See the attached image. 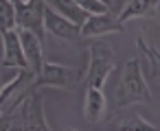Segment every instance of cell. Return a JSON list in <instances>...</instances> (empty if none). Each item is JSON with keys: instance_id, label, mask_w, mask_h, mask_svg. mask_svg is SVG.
<instances>
[{"instance_id": "cell-1", "label": "cell", "mask_w": 160, "mask_h": 131, "mask_svg": "<svg viewBox=\"0 0 160 131\" xmlns=\"http://www.w3.org/2000/svg\"><path fill=\"white\" fill-rule=\"evenodd\" d=\"M147 103H151V90L147 85L142 63L136 57L129 59L121 70V79L114 90L112 109H129L134 105H147Z\"/></svg>"}, {"instance_id": "cell-2", "label": "cell", "mask_w": 160, "mask_h": 131, "mask_svg": "<svg viewBox=\"0 0 160 131\" xmlns=\"http://www.w3.org/2000/svg\"><path fill=\"white\" fill-rule=\"evenodd\" d=\"M88 55H90V63L86 72V87L103 90L108 77L116 70V55L112 46L101 40H94L88 44Z\"/></svg>"}, {"instance_id": "cell-3", "label": "cell", "mask_w": 160, "mask_h": 131, "mask_svg": "<svg viewBox=\"0 0 160 131\" xmlns=\"http://www.w3.org/2000/svg\"><path fill=\"white\" fill-rule=\"evenodd\" d=\"M81 81V70L75 66L44 61L40 74H35V87H57V90H75Z\"/></svg>"}, {"instance_id": "cell-4", "label": "cell", "mask_w": 160, "mask_h": 131, "mask_svg": "<svg viewBox=\"0 0 160 131\" xmlns=\"http://www.w3.org/2000/svg\"><path fill=\"white\" fill-rule=\"evenodd\" d=\"M44 29L62 42H81V26H77L75 22H70L64 16H59L48 5L44 7Z\"/></svg>"}, {"instance_id": "cell-5", "label": "cell", "mask_w": 160, "mask_h": 131, "mask_svg": "<svg viewBox=\"0 0 160 131\" xmlns=\"http://www.w3.org/2000/svg\"><path fill=\"white\" fill-rule=\"evenodd\" d=\"M125 24L114 13H94L81 24V40H94L108 33H123Z\"/></svg>"}, {"instance_id": "cell-6", "label": "cell", "mask_w": 160, "mask_h": 131, "mask_svg": "<svg viewBox=\"0 0 160 131\" xmlns=\"http://www.w3.org/2000/svg\"><path fill=\"white\" fill-rule=\"evenodd\" d=\"M44 0H35L33 5L18 9L16 11V26L20 29H29L31 33H35L40 37V42H46V29H44Z\"/></svg>"}, {"instance_id": "cell-7", "label": "cell", "mask_w": 160, "mask_h": 131, "mask_svg": "<svg viewBox=\"0 0 160 131\" xmlns=\"http://www.w3.org/2000/svg\"><path fill=\"white\" fill-rule=\"evenodd\" d=\"M16 29H18V35H20V44H22L24 59L29 63V70L33 74H40V70L44 66V44L29 29H20V26H16Z\"/></svg>"}, {"instance_id": "cell-8", "label": "cell", "mask_w": 160, "mask_h": 131, "mask_svg": "<svg viewBox=\"0 0 160 131\" xmlns=\"http://www.w3.org/2000/svg\"><path fill=\"white\" fill-rule=\"evenodd\" d=\"M105 129L108 131H158L140 114L127 111V109H112V116Z\"/></svg>"}, {"instance_id": "cell-9", "label": "cell", "mask_w": 160, "mask_h": 131, "mask_svg": "<svg viewBox=\"0 0 160 131\" xmlns=\"http://www.w3.org/2000/svg\"><path fill=\"white\" fill-rule=\"evenodd\" d=\"M0 40H2V66L18 68V70H29V63L24 59V53H22L18 29H11L7 33H2Z\"/></svg>"}, {"instance_id": "cell-10", "label": "cell", "mask_w": 160, "mask_h": 131, "mask_svg": "<svg viewBox=\"0 0 160 131\" xmlns=\"http://www.w3.org/2000/svg\"><path fill=\"white\" fill-rule=\"evenodd\" d=\"M158 9H160V0H129L116 18L125 24L127 20H136V18H153Z\"/></svg>"}, {"instance_id": "cell-11", "label": "cell", "mask_w": 160, "mask_h": 131, "mask_svg": "<svg viewBox=\"0 0 160 131\" xmlns=\"http://www.w3.org/2000/svg\"><path fill=\"white\" fill-rule=\"evenodd\" d=\"M105 96L103 90L97 87H86L83 92V118L88 122H99L105 114Z\"/></svg>"}, {"instance_id": "cell-12", "label": "cell", "mask_w": 160, "mask_h": 131, "mask_svg": "<svg viewBox=\"0 0 160 131\" xmlns=\"http://www.w3.org/2000/svg\"><path fill=\"white\" fill-rule=\"evenodd\" d=\"M44 2L51 7V9H55L59 16H64V18H68L70 22H75L77 26H81L86 20H88V16L90 13H86L75 0H44Z\"/></svg>"}, {"instance_id": "cell-13", "label": "cell", "mask_w": 160, "mask_h": 131, "mask_svg": "<svg viewBox=\"0 0 160 131\" xmlns=\"http://www.w3.org/2000/svg\"><path fill=\"white\" fill-rule=\"evenodd\" d=\"M136 46H138V48H140V53L151 61V77H153V79H160V50H158L156 46L147 44L142 35H138Z\"/></svg>"}, {"instance_id": "cell-14", "label": "cell", "mask_w": 160, "mask_h": 131, "mask_svg": "<svg viewBox=\"0 0 160 131\" xmlns=\"http://www.w3.org/2000/svg\"><path fill=\"white\" fill-rule=\"evenodd\" d=\"M16 29V7L11 0H0V35Z\"/></svg>"}, {"instance_id": "cell-15", "label": "cell", "mask_w": 160, "mask_h": 131, "mask_svg": "<svg viewBox=\"0 0 160 131\" xmlns=\"http://www.w3.org/2000/svg\"><path fill=\"white\" fill-rule=\"evenodd\" d=\"M75 2H77L86 13H90V16H94V13H112L110 7L103 2V0H75Z\"/></svg>"}, {"instance_id": "cell-16", "label": "cell", "mask_w": 160, "mask_h": 131, "mask_svg": "<svg viewBox=\"0 0 160 131\" xmlns=\"http://www.w3.org/2000/svg\"><path fill=\"white\" fill-rule=\"evenodd\" d=\"M68 131H75V129H68Z\"/></svg>"}, {"instance_id": "cell-17", "label": "cell", "mask_w": 160, "mask_h": 131, "mask_svg": "<svg viewBox=\"0 0 160 131\" xmlns=\"http://www.w3.org/2000/svg\"><path fill=\"white\" fill-rule=\"evenodd\" d=\"M0 131H2V129H0Z\"/></svg>"}, {"instance_id": "cell-18", "label": "cell", "mask_w": 160, "mask_h": 131, "mask_svg": "<svg viewBox=\"0 0 160 131\" xmlns=\"http://www.w3.org/2000/svg\"><path fill=\"white\" fill-rule=\"evenodd\" d=\"M0 87H2V85H0Z\"/></svg>"}]
</instances>
